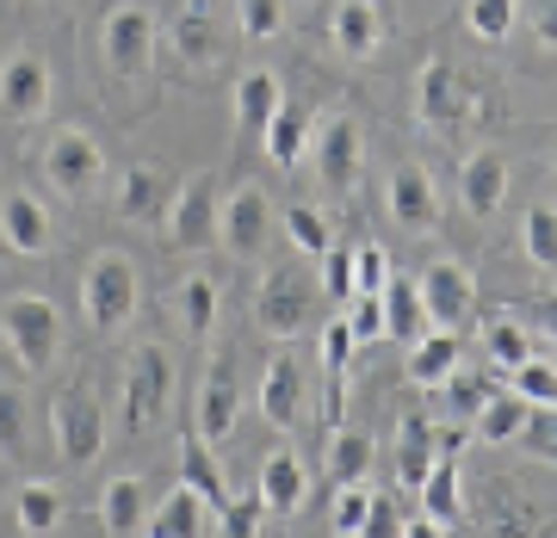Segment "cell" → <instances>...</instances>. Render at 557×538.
Masks as SVG:
<instances>
[{
	"label": "cell",
	"instance_id": "1",
	"mask_svg": "<svg viewBox=\"0 0 557 538\" xmlns=\"http://www.w3.org/2000/svg\"><path fill=\"white\" fill-rule=\"evenodd\" d=\"M0 335L20 353L25 372H50V359L62 347V310L50 298H38V291H13L0 303Z\"/></svg>",
	"mask_w": 557,
	"mask_h": 538
},
{
	"label": "cell",
	"instance_id": "2",
	"mask_svg": "<svg viewBox=\"0 0 557 538\" xmlns=\"http://www.w3.org/2000/svg\"><path fill=\"white\" fill-rule=\"evenodd\" d=\"M156 38H161V20L149 0H119L112 13L100 20V50L112 62L119 80H143L149 62H156Z\"/></svg>",
	"mask_w": 557,
	"mask_h": 538
},
{
	"label": "cell",
	"instance_id": "3",
	"mask_svg": "<svg viewBox=\"0 0 557 538\" xmlns=\"http://www.w3.org/2000/svg\"><path fill=\"white\" fill-rule=\"evenodd\" d=\"M137 260L131 254H100L87 266V279H81V310L94 328H124V322L137 316Z\"/></svg>",
	"mask_w": 557,
	"mask_h": 538
},
{
	"label": "cell",
	"instance_id": "4",
	"mask_svg": "<svg viewBox=\"0 0 557 538\" xmlns=\"http://www.w3.org/2000/svg\"><path fill=\"white\" fill-rule=\"evenodd\" d=\"M44 174H50V186L57 192H69V199H87L94 186L106 179V149L94 130H81V124H62L57 137L44 142Z\"/></svg>",
	"mask_w": 557,
	"mask_h": 538
},
{
	"label": "cell",
	"instance_id": "5",
	"mask_svg": "<svg viewBox=\"0 0 557 538\" xmlns=\"http://www.w3.org/2000/svg\"><path fill=\"white\" fill-rule=\"evenodd\" d=\"M168 390H174V359H168V347L143 340L137 353H131V365H124V427L143 434L149 421H161Z\"/></svg>",
	"mask_w": 557,
	"mask_h": 538
},
{
	"label": "cell",
	"instance_id": "6",
	"mask_svg": "<svg viewBox=\"0 0 557 538\" xmlns=\"http://www.w3.org/2000/svg\"><path fill=\"white\" fill-rule=\"evenodd\" d=\"M310 161H317L322 186L347 192V186L359 179V161H366V130H359V118L329 112V118L310 124Z\"/></svg>",
	"mask_w": 557,
	"mask_h": 538
},
{
	"label": "cell",
	"instance_id": "7",
	"mask_svg": "<svg viewBox=\"0 0 557 538\" xmlns=\"http://www.w3.org/2000/svg\"><path fill=\"white\" fill-rule=\"evenodd\" d=\"M236 415H242V384H236V359L230 353H211L205 365V384H199V402H193V434L205 446H223L236 434Z\"/></svg>",
	"mask_w": 557,
	"mask_h": 538
},
{
	"label": "cell",
	"instance_id": "8",
	"mask_svg": "<svg viewBox=\"0 0 557 538\" xmlns=\"http://www.w3.org/2000/svg\"><path fill=\"white\" fill-rule=\"evenodd\" d=\"M416 291H421V310H428V328H453L458 335L478 316V285H471V266H458V260H434L416 279Z\"/></svg>",
	"mask_w": 557,
	"mask_h": 538
},
{
	"label": "cell",
	"instance_id": "9",
	"mask_svg": "<svg viewBox=\"0 0 557 538\" xmlns=\"http://www.w3.org/2000/svg\"><path fill=\"white\" fill-rule=\"evenodd\" d=\"M218 179L211 174H193L180 179L174 204H168V241L174 248H211L218 241Z\"/></svg>",
	"mask_w": 557,
	"mask_h": 538
},
{
	"label": "cell",
	"instance_id": "10",
	"mask_svg": "<svg viewBox=\"0 0 557 538\" xmlns=\"http://www.w3.org/2000/svg\"><path fill=\"white\" fill-rule=\"evenodd\" d=\"M50 434H57L62 459L75 464V471L106 452V421H100V409L87 402V390H62V397L50 402Z\"/></svg>",
	"mask_w": 557,
	"mask_h": 538
},
{
	"label": "cell",
	"instance_id": "11",
	"mask_svg": "<svg viewBox=\"0 0 557 538\" xmlns=\"http://www.w3.org/2000/svg\"><path fill=\"white\" fill-rule=\"evenodd\" d=\"M384 211H391L397 229H409V236H434L440 229V192H434V179H428L421 161H397V174L384 186Z\"/></svg>",
	"mask_w": 557,
	"mask_h": 538
},
{
	"label": "cell",
	"instance_id": "12",
	"mask_svg": "<svg viewBox=\"0 0 557 538\" xmlns=\"http://www.w3.org/2000/svg\"><path fill=\"white\" fill-rule=\"evenodd\" d=\"M44 105H50V68L32 50H13V57L0 62V118L32 124Z\"/></svg>",
	"mask_w": 557,
	"mask_h": 538
},
{
	"label": "cell",
	"instance_id": "13",
	"mask_svg": "<svg viewBox=\"0 0 557 538\" xmlns=\"http://www.w3.org/2000/svg\"><path fill=\"white\" fill-rule=\"evenodd\" d=\"M255 316H260V328H267L273 340H292V335H298L304 316H310V291H304V273H298V266H273V273H267Z\"/></svg>",
	"mask_w": 557,
	"mask_h": 538
},
{
	"label": "cell",
	"instance_id": "14",
	"mask_svg": "<svg viewBox=\"0 0 557 538\" xmlns=\"http://www.w3.org/2000/svg\"><path fill=\"white\" fill-rule=\"evenodd\" d=\"M267 229H273V204H267L260 186H236L218 204V241H230L236 254H260L267 248Z\"/></svg>",
	"mask_w": 557,
	"mask_h": 538
},
{
	"label": "cell",
	"instance_id": "15",
	"mask_svg": "<svg viewBox=\"0 0 557 538\" xmlns=\"http://www.w3.org/2000/svg\"><path fill=\"white\" fill-rule=\"evenodd\" d=\"M458 199H465V211L478 223H490L502 211V199H508V161L496 149H478V155L458 167Z\"/></svg>",
	"mask_w": 557,
	"mask_h": 538
},
{
	"label": "cell",
	"instance_id": "16",
	"mask_svg": "<svg viewBox=\"0 0 557 538\" xmlns=\"http://www.w3.org/2000/svg\"><path fill=\"white\" fill-rule=\"evenodd\" d=\"M260 501H267V514H298L304 501H310V471H304V459L292 446L267 452V464H260Z\"/></svg>",
	"mask_w": 557,
	"mask_h": 538
},
{
	"label": "cell",
	"instance_id": "17",
	"mask_svg": "<svg viewBox=\"0 0 557 538\" xmlns=\"http://www.w3.org/2000/svg\"><path fill=\"white\" fill-rule=\"evenodd\" d=\"M0 229H7V248L25 260L50 254V217H44V204L32 192H7L0 199Z\"/></svg>",
	"mask_w": 557,
	"mask_h": 538
},
{
	"label": "cell",
	"instance_id": "18",
	"mask_svg": "<svg viewBox=\"0 0 557 538\" xmlns=\"http://www.w3.org/2000/svg\"><path fill=\"white\" fill-rule=\"evenodd\" d=\"M278 105H285V87H278L273 68H248L236 80V130L242 137H267V124H273Z\"/></svg>",
	"mask_w": 557,
	"mask_h": 538
},
{
	"label": "cell",
	"instance_id": "19",
	"mask_svg": "<svg viewBox=\"0 0 557 538\" xmlns=\"http://www.w3.org/2000/svg\"><path fill=\"white\" fill-rule=\"evenodd\" d=\"M379 303H384V335L397 340V347H416V340L428 335V310H421L416 279L391 273V279H384V291H379Z\"/></svg>",
	"mask_w": 557,
	"mask_h": 538
},
{
	"label": "cell",
	"instance_id": "20",
	"mask_svg": "<svg viewBox=\"0 0 557 538\" xmlns=\"http://www.w3.org/2000/svg\"><path fill=\"white\" fill-rule=\"evenodd\" d=\"M298 397H304L298 359H292V353H278L273 365H267V378H260V421L285 434V427L298 421Z\"/></svg>",
	"mask_w": 557,
	"mask_h": 538
},
{
	"label": "cell",
	"instance_id": "21",
	"mask_svg": "<svg viewBox=\"0 0 557 538\" xmlns=\"http://www.w3.org/2000/svg\"><path fill=\"white\" fill-rule=\"evenodd\" d=\"M329 32H335V50H347V57H372L384 38V13L379 0H335V20H329Z\"/></svg>",
	"mask_w": 557,
	"mask_h": 538
},
{
	"label": "cell",
	"instance_id": "22",
	"mask_svg": "<svg viewBox=\"0 0 557 538\" xmlns=\"http://www.w3.org/2000/svg\"><path fill=\"white\" fill-rule=\"evenodd\" d=\"M100 526L112 538H131L149 526V489H143V477H112L100 496Z\"/></svg>",
	"mask_w": 557,
	"mask_h": 538
},
{
	"label": "cell",
	"instance_id": "23",
	"mask_svg": "<svg viewBox=\"0 0 557 538\" xmlns=\"http://www.w3.org/2000/svg\"><path fill=\"white\" fill-rule=\"evenodd\" d=\"M428 464H434V421L421 415V409H409V415L397 421V483L416 489V483L428 477Z\"/></svg>",
	"mask_w": 557,
	"mask_h": 538
},
{
	"label": "cell",
	"instance_id": "24",
	"mask_svg": "<svg viewBox=\"0 0 557 538\" xmlns=\"http://www.w3.org/2000/svg\"><path fill=\"white\" fill-rule=\"evenodd\" d=\"M260 142H267V161H273L278 174H292V167H298V161L310 155V118H304L298 105H278Z\"/></svg>",
	"mask_w": 557,
	"mask_h": 538
},
{
	"label": "cell",
	"instance_id": "25",
	"mask_svg": "<svg viewBox=\"0 0 557 538\" xmlns=\"http://www.w3.org/2000/svg\"><path fill=\"white\" fill-rule=\"evenodd\" d=\"M409 384H421V390H434L446 372H458V335L453 328H434V335H421L416 347H409Z\"/></svg>",
	"mask_w": 557,
	"mask_h": 538
},
{
	"label": "cell",
	"instance_id": "26",
	"mask_svg": "<svg viewBox=\"0 0 557 538\" xmlns=\"http://www.w3.org/2000/svg\"><path fill=\"white\" fill-rule=\"evenodd\" d=\"M143 533H156V538H199V533H205V501H199V489H186V483H180V489L161 501V508H149V526H143Z\"/></svg>",
	"mask_w": 557,
	"mask_h": 538
},
{
	"label": "cell",
	"instance_id": "27",
	"mask_svg": "<svg viewBox=\"0 0 557 538\" xmlns=\"http://www.w3.org/2000/svg\"><path fill=\"white\" fill-rule=\"evenodd\" d=\"M458 80H453V62L434 57L428 68H421V87H416V118L421 124H453L458 118Z\"/></svg>",
	"mask_w": 557,
	"mask_h": 538
},
{
	"label": "cell",
	"instance_id": "28",
	"mask_svg": "<svg viewBox=\"0 0 557 538\" xmlns=\"http://www.w3.org/2000/svg\"><path fill=\"white\" fill-rule=\"evenodd\" d=\"M416 489H421V508H428L434 526H458V464H453V452H434V464H428V477H421Z\"/></svg>",
	"mask_w": 557,
	"mask_h": 538
},
{
	"label": "cell",
	"instance_id": "29",
	"mask_svg": "<svg viewBox=\"0 0 557 538\" xmlns=\"http://www.w3.org/2000/svg\"><path fill=\"white\" fill-rule=\"evenodd\" d=\"M180 483H186V489H199L205 508H223V501H230V489H223V471H218V459H211V446H205L199 434L180 446Z\"/></svg>",
	"mask_w": 557,
	"mask_h": 538
},
{
	"label": "cell",
	"instance_id": "30",
	"mask_svg": "<svg viewBox=\"0 0 557 538\" xmlns=\"http://www.w3.org/2000/svg\"><path fill=\"white\" fill-rule=\"evenodd\" d=\"M180 57L186 62H211L218 57V25H211V0H186L180 7Z\"/></svg>",
	"mask_w": 557,
	"mask_h": 538
},
{
	"label": "cell",
	"instance_id": "31",
	"mask_svg": "<svg viewBox=\"0 0 557 538\" xmlns=\"http://www.w3.org/2000/svg\"><path fill=\"white\" fill-rule=\"evenodd\" d=\"M527 409H533L527 397H508V390H490V397H483V409H478L471 421H478V434L490 439V446H502V439H515V434H520V421H527Z\"/></svg>",
	"mask_w": 557,
	"mask_h": 538
},
{
	"label": "cell",
	"instance_id": "32",
	"mask_svg": "<svg viewBox=\"0 0 557 538\" xmlns=\"http://www.w3.org/2000/svg\"><path fill=\"white\" fill-rule=\"evenodd\" d=\"M161 204V174L156 167H124L119 179V217L124 223H149Z\"/></svg>",
	"mask_w": 557,
	"mask_h": 538
},
{
	"label": "cell",
	"instance_id": "33",
	"mask_svg": "<svg viewBox=\"0 0 557 538\" xmlns=\"http://www.w3.org/2000/svg\"><path fill=\"white\" fill-rule=\"evenodd\" d=\"M354 347H359V340L347 335V316H335L329 328H322V378H329V421H335V409H341V372H347Z\"/></svg>",
	"mask_w": 557,
	"mask_h": 538
},
{
	"label": "cell",
	"instance_id": "34",
	"mask_svg": "<svg viewBox=\"0 0 557 538\" xmlns=\"http://www.w3.org/2000/svg\"><path fill=\"white\" fill-rule=\"evenodd\" d=\"M483 347H490V359H496L502 372L520 365V359H533V340H527V328H520L508 310H502V316H483Z\"/></svg>",
	"mask_w": 557,
	"mask_h": 538
},
{
	"label": "cell",
	"instance_id": "35",
	"mask_svg": "<svg viewBox=\"0 0 557 538\" xmlns=\"http://www.w3.org/2000/svg\"><path fill=\"white\" fill-rule=\"evenodd\" d=\"M180 322H186V335L205 340L218 328V285L211 279H186L180 285Z\"/></svg>",
	"mask_w": 557,
	"mask_h": 538
},
{
	"label": "cell",
	"instance_id": "36",
	"mask_svg": "<svg viewBox=\"0 0 557 538\" xmlns=\"http://www.w3.org/2000/svg\"><path fill=\"white\" fill-rule=\"evenodd\" d=\"M372 471V439L366 434H335L329 439V477L335 483H359Z\"/></svg>",
	"mask_w": 557,
	"mask_h": 538
},
{
	"label": "cell",
	"instance_id": "37",
	"mask_svg": "<svg viewBox=\"0 0 557 538\" xmlns=\"http://www.w3.org/2000/svg\"><path fill=\"white\" fill-rule=\"evenodd\" d=\"M520 248H527V260H533V266H545V273H552V260H557V211H552V204H533V211H527Z\"/></svg>",
	"mask_w": 557,
	"mask_h": 538
},
{
	"label": "cell",
	"instance_id": "38",
	"mask_svg": "<svg viewBox=\"0 0 557 538\" xmlns=\"http://www.w3.org/2000/svg\"><path fill=\"white\" fill-rule=\"evenodd\" d=\"M285 236H292V248H298L304 260H317L322 248H329V217H322L317 204H292V211H285Z\"/></svg>",
	"mask_w": 557,
	"mask_h": 538
},
{
	"label": "cell",
	"instance_id": "39",
	"mask_svg": "<svg viewBox=\"0 0 557 538\" xmlns=\"http://www.w3.org/2000/svg\"><path fill=\"white\" fill-rule=\"evenodd\" d=\"M57 520H62L57 483H25V489H20V526H25V533H50Z\"/></svg>",
	"mask_w": 557,
	"mask_h": 538
},
{
	"label": "cell",
	"instance_id": "40",
	"mask_svg": "<svg viewBox=\"0 0 557 538\" xmlns=\"http://www.w3.org/2000/svg\"><path fill=\"white\" fill-rule=\"evenodd\" d=\"M508 384H515V397H527V402H552L557 397L552 353H533V359H520V365H508Z\"/></svg>",
	"mask_w": 557,
	"mask_h": 538
},
{
	"label": "cell",
	"instance_id": "41",
	"mask_svg": "<svg viewBox=\"0 0 557 538\" xmlns=\"http://www.w3.org/2000/svg\"><path fill=\"white\" fill-rule=\"evenodd\" d=\"M440 397H446V415H458V421H471L483 409V397H490V390H496V384L490 378H465V372H446V378L434 384Z\"/></svg>",
	"mask_w": 557,
	"mask_h": 538
},
{
	"label": "cell",
	"instance_id": "42",
	"mask_svg": "<svg viewBox=\"0 0 557 538\" xmlns=\"http://www.w3.org/2000/svg\"><path fill=\"white\" fill-rule=\"evenodd\" d=\"M515 13H520V0H465V20H471V32L483 43L508 38L515 32Z\"/></svg>",
	"mask_w": 557,
	"mask_h": 538
},
{
	"label": "cell",
	"instance_id": "43",
	"mask_svg": "<svg viewBox=\"0 0 557 538\" xmlns=\"http://www.w3.org/2000/svg\"><path fill=\"white\" fill-rule=\"evenodd\" d=\"M322 298H335V303H354V248H322Z\"/></svg>",
	"mask_w": 557,
	"mask_h": 538
},
{
	"label": "cell",
	"instance_id": "44",
	"mask_svg": "<svg viewBox=\"0 0 557 538\" xmlns=\"http://www.w3.org/2000/svg\"><path fill=\"white\" fill-rule=\"evenodd\" d=\"M384 279H391V260H384L379 241H366V248H354V298H379Z\"/></svg>",
	"mask_w": 557,
	"mask_h": 538
},
{
	"label": "cell",
	"instance_id": "45",
	"mask_svg": "<svg viewBox=\"0 0 557 538\" xmlns=\"http://www.w3.org/2000/svg\"><path fill=\"white\" fill-rule=\"evenodd\" d=\"M0 452H7V459L25 452V397L7 390V384H0Z\"/></svg>",
	"mask_w": 557,
	"mask_h": 538
},
{
	"label": "cell",
	"instance_id": "46",
	"mask_svg": "<svg viewBox=\"0 0 557 538\" xmlns=\"http://www.w3.org/2000/svg\"><path fill=\"white\" fill-rule=\"evenodd\" d=\"M335 533L359 538L366 533V508H372V489H359V483H335Z\"/></svg>",
	"mask_w": 557,
	"mask_h": 538
},
{
	"label": "cell",
	"instance_id": "47",
	"mask_svg": "<svg viewBox=\"0 0 557 538\" xmlns=\"http://www.w3.org/2000/svg\"><path fill=\"white\" fill-rule=\"evenodd\" d=\"M260 520H267V501H260V489H255L248 501L230 496V501L218 508V526H223V533H236V538H255V533H260Z\"/></svg>",
	"mask_w": 557,
	"mask_h": 538
},
{
	"label": "cell",
	"instance_id": "48",
	"mask_svg": "<svg viewBox=\"0 0 557 538\" xmlns=\"http://www.w3.org/2000/svg\"><path fill=\"white\" fill-rule=\"evenodd\" d=\"M278 25H285V7L278 0H242V32L248 38H273Z\"/></svg>",
	"mask_w": 557,
	"mask_h": 538
},
{
	"label": "cell",
	"instance_id": "49",
	"mask_svg": "<svg viewBox=\"0 0 557 538\" xmlns=\"http://www.w3.org/2000/svg\"><path fill=\"white\" fill-rule=\"evenodd\" d=\"M347 335H354V340L384 335V303L379 298H354V310H347Z\"/></svg>",
	"mask_w": 557,
	"mask_h": 538
},
{
	"label": "cell",
	"instance_id": "50",
	"mask_svg": "<svg viewBox=\"0 0 557 538\" xmlns=\"http://www.w3.org/2000/svg\"><path fill=\"white\" fill-rule=\"evenodd\" d=\"M520 434L533 439V452H545V459H552V402H533V409H527V421H520Z\"/></svg>",
	"mask_w": 557,
	"mask_h": 538
},
{
	"label": "cell",
	"instance_id": "51",
	"mask_svg": "<svg viewBox=\"0 0 557 538\" xmlns=\"http://www.w3.org/2000/svg\"><path fill=\"white\" fill-rule=\"evenodd\" d=\"M397 533V508H391V496H372V508H366V533L359 538H391Z\"/></svg>",
	"mask_w": 557,
	"mask_h": 538
},
{
	"label": "cell",
	"instance_id": "52",
	"mask_svg": "<svg viewBox=\"0 0 557 538\" xmlns=\"http://www.w3.org/2000/svg\"><path fill=\"white\" fill-rule=\"evenodd\" d=\"M397 533H403V538H434L440 526H434L428 514H416V520H397Z\"/></svg>",
	"mask_w": 557,
	"mask_h": 538
},
{
	"label": "cell",
	"instance_id": "53",
	"mask_svg": "<svg viewBox=\"0 0 557 538\" xmlns=\"http://www.w3.org/2000/svg\"><path fill=\"white\" fill-rule=\"evenodd\" d=\"M552 43H557V13L545 7V13H539V50H552Z\"/></svg>",
	"mask_w": 557,
	"mask_h": 538
}]
</instances>
